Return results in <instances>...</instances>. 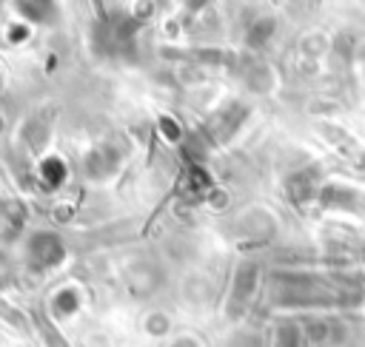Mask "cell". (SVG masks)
Returning <instances> with one entry per match:
<instances>
[{
  "label": "cell",
  "mask_w": 365,
  "mask_h": 347,
  "mask_svg": "<svg viewBox=\"0 0 365 347\" xmlns=\"http://www.w3.org/2000/svg\"><path fill=\"white\" fill-rule=\"evenodd\" d=\"M274 347H299V330H297L294 324H282V327L277 330Z\"/></svg>",
  "instance_id": "2"
},
{
  "label": "cell",
  "mask_w": 365,
  "mask_h": 347,
  "mask_svg": "<svg viewBox=\"0 0 365 347\" xmlns=\"http://www.w3.org/2000/svg\"><path fill=\"white\" fill-rule=\"evenodd\" d=\"M254 282H257V267H240L234 290H231V316L242 313V307L248 304V299L254 296Z\"/></svg>",
  "instance_id": "1"
}]
</instances>
